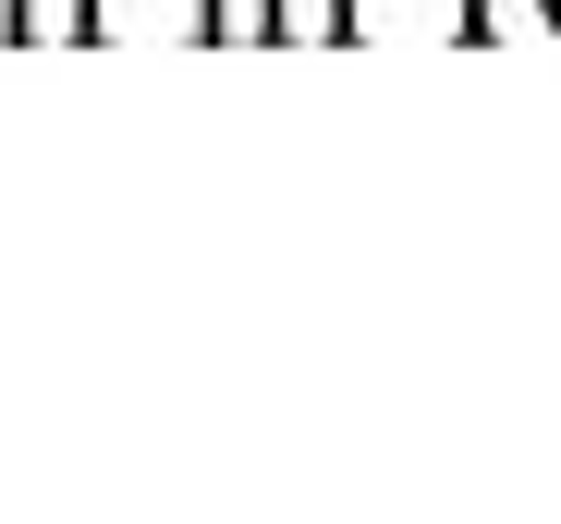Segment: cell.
I'll list each match as a JSON object with an SVG mask.
<instances>
[{"label":"cell","mask_w":561,"mask_h":524,"mask_svg":"<svg viewBox=\"0 0 561 524\" xmlns=\"http://www.w3.org/2000/svg\"><path fill=\"white\" fill-rule=\"evenodd\" d=\"M13 37H37V49H85V37H99V0H13Z\"/></svg>","instance_id":"cell-1"},{"label":"cell","mask_w":561,"mask_h":524,"mask_svg":"<svg viewBox=\"0 0 561 524\" xmlns=\"http://www.w3.org/2000/svg\"><path fill=\"white\" fill-rule=\"evenodd\" d=\"M463 37H561V0H463Z\"/></svg>","instance_id":"cell-2"},{"label":"cell","mask_w":561,"mask_h":524,"mask_svg":"<svg viewBox=\"0 0 561 524\" xmlns=\"http://www.w3.org/2000/svg\"><path fill=\"white\" fill-rule=\"evenodd\" d=\"M268 37H294V49H330V37H354V0H268Z\"/></svg>","instance_id":"cell-3"},{"label":"cell","mask_w":561,"mask_h":524,"mask_svg":"<svg viewBox=\"0 0 561 524\" xmlns=\"http://www.w3.org/2000/svg\"><path fill=\"white\" fill-rule=\"evenodd\" d=\"M208 37H268V0H196Z\"/></svg>","instance_id":"cell-4"}]
</instances>
